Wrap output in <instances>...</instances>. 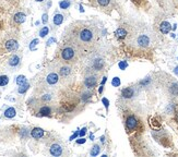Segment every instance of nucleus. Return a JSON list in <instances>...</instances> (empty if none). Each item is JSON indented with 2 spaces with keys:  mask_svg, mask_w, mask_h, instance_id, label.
<instances>
[{
  "mask_svg": "<svg viewBox=\"0 0 178 157\" xmlns=\"http://www.w3.org/2000/svg\"><path fill=\"white\" fill-rule=\"evenodd\" d=\"M97 37V30L93 25L84 23V22H76L72 23L66 31L65 41L73 44L82 52L83 49L93 46Z\"/></svg>",
  "mask_w": 178,
  "mask_h": 157,
  "instance_id": "obj_1",
  "label": "nucleus"
},
{
  "mask_svg": "<svg viewBox=\"0 0 178 157\" xmlns=\"http://www.w3.org/2000/svg\"><path fill=\"white\" fill-rule=\"evenodd\" d=\"M80 54H81V52L77 46H74L71 43L65 42L58 50V58L61 62L70 65V63L77 61Z\"/></svg>",
  "mask_w": 178,
  "mask_h": 157,
  "instance_id": "obj_2",
  "label": "nucleus"
},
{
  "mask_svg": "<svg viewBox=\"0 0 178 157\" xmlns=\"http://www.w3.org/2000/svg\"><path fill=\"white\" fill-rule=\"evenodd\" d=\"M88 65L91 71H102L106 65L105 57L102 56L101 54H97V52H92L89 56Z\"/></svg>",
  "mask_w": 178,
  "mask_h": 157,
  "instance_id": "obj_3",
  "label": "nucleus"
},
{
  "mask_svg": "<svg viewBox=\"0 0 178 157\" xmlns=\"http://www.w3.org/2000/svg\"><path fill=\"white\" fill-rule=\"evenodd\" d=\"M132 43L139 48H146L151 45V37L148 34L142 33V34H139V35L136 36Z\"/></svg>",
  "mask_w": 178,
  "mask_h": 157,
  "instance_id": "obj_4",
  "label": "nucleus"
},
{
  "mask_svg": "<svg viewBox=\"0 0 178 157\" xmlns=\"http://www.w3.org/2000/svg\"><path fill=\"white\" fill-rule=\"evenodd\" d=\"M97 81H99V76L94 71H91L90 73L86 74L84 78V85L86 89H91L97 85Z\"/></svg>",
  "mask_w": 178,
  "mask_h": 157,
  "instance_id": "obj_5",
  "label": "nucleus"
},
{
  "mask_svg": "<svg viewBox=\"0 0 178 157\" xmlns=\"http://www.w3.org/2000/svg\"><path fill=\"white\" fill-rule=\"evenodd\" d=\"M3 46H5V49H6L7 52H14L19 49V42L15 38H8V39L5 41Z\"/></svg>",
  "mask_w": 178,
  "mask_h": 157,
  "instance_id": "obj_6",
  "label": "nucleus"
},
{
  "mask_svg": "<svg viewBox=\"0 0 178 157\" xmlns=\"http://www.w3.org/2000/svg\"><path fill=\"white\" fill-rule=\"evenodd\" d=\"M139 122H138V119L134 116H128L126 119V128L127 130L129 131H133L134 129H137Z\"/></svg>",
  "mask_w": 178,
  "mask_h": 157,
  "instance_id": "obj_7",
  "label": "nucleus"
},
{
  "mask_svg": "<svg viewBox=\"0 0 178 157\" xmlns=\"http://www.w3.org/2000/svg\"><path fill=\"white\" fill-rule=\"evenodd\" d=\"M8 67L11 69H17L21 65V58L19 55H12L11 57L8 59Z\"/></svg>",
  "mask_w": 178,
  "mask_h": 157,
  "instance_id": "obj_8",
  "label": "nucleus"
},
{
  "mask_svg": "<svg viewBox=\"0 0 178 157\" xmlns=\"http://www.w3.org/2000/svg\"><path fill=\"white\" fill-rule=\"evenodd\" d=\"M58 73H59V76H62V78L69 76L72 73V69H71V67H70V65H68V63L61 65L60 67H59V69H58Z\"/></svg>",
  "mask_w": 178,
  "mask_h": 157,
  "instance_id": "obj_9",
  "label": "nucleus"
},
{
  "mask_svg": "<svg viewBox=\"0 0 178 157\" xmlns=\"http://www.w3.org/2000/svg\"><path fill=\"white\" fill-rule=\"evenodd\" d=\"M49 153L52 155V156H61L62 153H63V149H62V146H61L60 144L55 143L50 146Z\"/></svg>",
  "mask_w": 178,
  "mask_h": 157,
  "instance_id": "obj_10",
  "label": "nucleus"
},
{
  "mask_svg": "<svg viewBox=\"0 0 178 157\" xmlns=\"http://www.w3.org/2000/svg\"><path fill=\"white\" fill-rule=\"evenodd\" d=\"M45 80H46V83L48 85H55L59 81V74L56 73V72H50V73L47 74Z\"/></svg>",
  "mask_w": 178,
  "mask_h": 157,
  "instance_id": "obj_11",
  "label": "nucleus"
},
{
  "mask_svg": "<svg viewBox=\"0 0 178 157\" xmlns=\"http://www.w3.org/2000/svg\"><path fill=\"white\" fill-rule=\"evenodd\" d=\"M37 116L39 117H50L52 116V108H50L49 106L44 105L39 107V110H37Z\"/></svg>",
  "mask_w": 178,
  "mask_h": 157,
  "instance_id": "obj_12",
  "label": "nucleus"
},
{
  "mask_svg": "<svg viewBox=\"0 0 178 157\" xmlns=\"http://www.w3.org/2000/svg\"><path fill=\"white\" fill-rule=\"evenodd\" d=\"M25 20H26V15H25L23 12H18L13 15V22L15 23L17 25H20L24 23Z\"/></svg>",
  "mask_w": 178,
  "mask_h": 157,
  "instance_id": "obj_13",
  "label": "nucleus"
},
{
  "mask_svg": "<svg viewBox=\"0 0 178 157\" xmlns=\"http://www.w3.org/2000/svg\"><path fill=\"white\" fill-rule=\"evenodd\" d=\"M121 96L126 99H130L134 96V89L132 87H125L121 91Z\"/></svg>",
  "mask_w": 178,
  "mask_h": 157,
  "instance_id": "obj_14",
  "label": "nucleus"
},
{
  "mask_svg": "<svg viewBox=\"0 0 178 157\" xmlns=\"http://www.w3.org/2000/svg\"><path fill=\"white\" fill-rule=\"evenodd\" d=\"M172 30V25H170V22L167 21H163L160 24V31H161L162 34H168Z\"/></svg>",
  "mask_w": 178,
  "mask_h": 157,
  "instance_id": "obj_15",
  "label": "nucleus"
},
{
  "mask_svg": "<svg viewBox=\"0 0 178 157\" xmlns=\"http://www.w3.org/2000/svg\"><path fill=\"white\" fill-rule=\"evenodd\" d=\"M31 135H32V138L39 140V139L43 138V135H44V130L41 129V128H34L33 130L31 131Z\"/></svg>",
  "mask_w": 178,
  "mask_h": 157,
  "instance_id": "obj_16",
  "label": "nucleus"
},
{
  "mask_svg": "<svg viewBox=\"0 0 178 157\" xmlns=\"http://www.w3.org/2000/svg\"><path fill=\"white\" fill-rule=\"evenodd\" d=\"M115 35L117 38H119V39H123V38H126L127 35H128V32H127L126 28H123V27H119V28H117L115 32Z\"/></svg>",
  "mask_w": 178,
  "mask_h": 157,
  "instance_id": "obj_17",
  "label": "nucleus"
},
{
  "mask_svg": "<svg viewBox=\"0 0 178 157\" xmlns=\"http://www.w3.org/2000/svg\"><path fill=\"white\" fill-rule=\"evenodd\" d=\"M93 1V0H92ZM95 1V5H99V8H103V9H107L109 8L110 2H112V0H94Z\"/></svg>",
  "mask_w": 178,
  "mask_h": 157,
  "instance_id": "obj_18",
  "label": "nucleus"
},
{
  "mask_svg": "<svg viewBox=\"0 0 178 157\" xmlns=\"http://www.w3.org/2000/svg\"><path fill=\"white\" fill-rule=\"evenodd\" d=\"M15 115H17V111H15V109H14L13 107H9V108H7L6 110H5V117L8 118V119L14 118Z\"/></svg>",
  "mask_w": 178,
  "mask_h": 157,
  "instance_id": "obj_19",
  "label": "nucleus"
},
{
  "mask_svg": "<svg viewBox=\"0 0 178 157\" xmlns=\"http://www.w3.org/2000/svg\"><path fill=\"white\" fill-rule=\"evenodd\" d=\"M52 22H54V24L56 26H59V25L62 24L63 22V15L61 13H56L54 15V19H52Z\"/></svg>",
  "mask_w": 178,
  "mask_h": 157,
  "instance_id": "obj_20",
  "label": "nucleus"
},
{
  "mask_svg": "<svg viewBox=\"0 0 178 157\" xmlns=\"http://www.w3.org/2000/svg\"><path fill=\"white\" fill-rule=\"evenodd\" d=\"M168 89L173 96H178V83H173Z\"/></svg>",
  "mask_w": 178,
  "mask_h": 157,
  "instance_id": "obj_21",
  "label": "nucleus"
},
{
  "mask_svg": "<svg viewBox=\"0 0 178 157\" xmlns=\"http://www.w3.org/2000/svg\"><path fill=\"white\" fill-rule=\"evenodd\" d=\"M99 152H101V146H99V144H95V145H93V147H92V149H91V156H97V155L99 154Z\"/></svg>",
  "mask_w": 178,
  "mask_h": 157,
  "instance_id": "obj_22",
  "label": "nucleus"
},
{
  "mask_svg": "<svg viewBox=\"0 0 178 157\" xmlns=\"http://www.w3.org/2000/svg\"><path fill=\"white\" fill-rule=\"evenodd\" d=\"M70 5H71V1L70 0H61L60 2H59V7H60V9H63V10L69 9Z\"/></svg>",
  "mask_w": 178,
  "mask_h": 157,
  "instance_id": "obj_23",
  "label": "nucleus"
},
{
  "mask_svg": "<svg viewBox=\"0 0 178 157\" xmlns=\"http://www.w3.org/2000/svg\"><path fill=\"white\" fill-rule=\"evenodd\" d=\"M29 87H30V84H28V83L23 84V85H20L19 89H18V93H19V94H24V93L29 89Z\"/></svg>",
  "mask_w": 178,
  "mask_h": 157,
  "instance_id": "obj_24",
  "label": "nucleus"
},
{
  "mask_svg": "<svg viewBox=\"0 0 178 157\" xmlns=\"http://www.w3.org/2000/svg\"><path fill=\"white\" fill-rule=\"evenodd\" d=\"M9 83V78L7 75H0V86H6Z\"/></svg>",
  "mask_w": 178,
  "mask_h": 157,
  "instance_id": "obj_25",
  "label": "nucleus"
},
{
  "mask_svg": "<svg viewBox=\"0 0 178 157\" xmlns=\"http://www.w3.org/2000/svg\"><path fill=\"white\" fill-rule=\"evenodd\" d=\"M52 98V94H49V93H47V94H44L43 96H41V100L42 102H44V103H48V102H50Z\"/></svg>",
  "mask_w": 178,
  "mask_h": 157,
  "instance_id": "obj_26",
  "label": "nucleus"
},
{
  "mask_svg": "<svg viewBox=\"0 0 178 157\" xmlns=\"http://www.w3.org/2000/svg\"><path fill=\"white\" fill-rule=\"evenodd\" d=\"M48 33H49V27L44 26L43 28H41V31H39V36H41V37H45L46 35H48Z\"/></svg>",
  "mask_w": 178,
  "mask_h": 157,
  "instance_id": "obj_27",
  "label": "nucleus"
},
{
  "mask_svg": "<svg viewBox=\"0 0 178 157\" xmlns=\"http://www.w3.org/2000/svg\"><path fill=\"white\" fill-rule=\"evenodd\" d=\"M17 83L18 85H23V84L26 83V78L24 75H19L17 78Z\"/></svg>",
  "mask_w": 178,
  "mask_h": 157,
  "instance_id": "obj_28",
  "label": "nucleus"
},
{
  "mask_svg": "<svg viewBox=\"0 0 178 157\" xmlns=\"http://www.w3.org/2000/svg\"><path fill=\"white\" fill-rule=\"evenodd\" d=\"M112 84H113V86H119V85H120V78H113Z\"/></svg>",
  "mask_w": 178,
  "mask_h": 157,
  "instance_id": "obj_29",
  "label": "nucleus"
},
{
  "mask_svg": "<svg viewBox=\"0 0 178 157\" xmlns=\"http://www.w3.org/2000/svg\"><path fill=\"white\" fill-rule=\"evenodd\" d=\"M92 96V93H90V92H85V93H83V95H82V99L83 100H86V99H89V98Z\"/></svg>",
  "mask_w": 178,
  "mask_h": 157,
  "instance_id": "obj_30",
  "label": "nucleus"
},
{
  "mask_svg": "<svg viewBox=\"0 0 178 157\" xmlns=\"http://www.w3.org/2000/svg\"><path fill=\"white\" fill-rule=\"evenodd\" d=\"M118 65H119V68H120L121 70H125V69H126L127 67H128V63H127L126 61H120Z\"/></svg>",
  "mask_w": 178,
  "mask_h": 157,
  "instance_id": "obj_31",
  "label": "nucleus"
},
{
  "mask_svg": "<svg viewBox=\"0 0 178 157\" xmlns=\"http://www.w3.org/2000/svg\"><path fill=\"white\" fill-rule=\"evenodd\" d=\"M37 43H39V39H34V41H32V43H31V45H30V49L34 50V47H35V45H37Z\"/></svg>",
  "mask_w": 178,
  "mask_h": 157,
  "instance_id": "obj_32",
  "label": "nucleus"
},
{
  "mask_svg": "<svg viewBox=\"0 0 178 157\" xmlns=\"http://www.w3.org/2000/svg\"><path fill=\"white\" fill-rule=\"evenodd\" d=\"M42 18H43V19H42V21H43V23H44V24H46L47 21H48V14H47V13H44V14H43V16H42Z\"/></svg>",
  "mask_w": 178,
  "mask_h": 157,
  "instance_id": "obj_33",
  "label": "nucleus"
},
{
  "mask_svg": "<svg viewBox=\"0 0 178 157\" xmlns=\"http://www.w3.org/2000/svg\"><path fill=\"white\" fill-rule=\"evenodd\" d=\"M102 100H103V103H104V105H105V108L108 109V104H109L108 103V100H107L106 98H103Z\"/></svg>",
  "mask_w": 178,
  "mask_h": 157,
  "instance_id": "obj_34",
  "label": "nucleus"
},
{
  "mask_svg": "<svg viewBox=\"0 0 178 157\" xmlns=\"http://www.w3.org/2000/svg\"><path fill=\"white\" fill-rule=\"evenodd\" d=\"M85 133H86V128H83L82 130H81V132H80V135L83 136V135L85 134Z\"/></svg>",
  "mask_w": 178,
  "mask_h": 157,
  "instance_id": "obj_35",
  "label": "nucleus"
},
{
  "mask_svg": "<svg viewBox=\"0 0 178 157\" xmlns=\"http://www.w3.org/2000/svg\"><path fill=\"white\" fill-rule=\"evenodd\" d=\"M77 143L79 144H82V143H85V139H80V140H78Z\"/></svg>",
  "mask_w": 178,
  "mask_h": 157,
  "instance_id": "obj_36",
  "label": "nucleus"
},
{
  "mask_svg": "<svg viewBox=\"0 0 178 157\" xmlns=\"http://www.w3.org/2000/svg\"><path fill=\"white\" fill-rule=\"evenodd\" d=\"M175 119H176V121L178 122V110L176 111V116H175Z\"/></svg>",
  "mask_w": 178,
  "mask_h": 157,
  "instance_id": "obj_37",
  "label": "nucleus"
},
{
  "mask_svg": "<svg viewBox=\"0 0 178 157\" xmlns=\"http://www.w3.org/2000/svg\"><path fill=\"white\" fill-rule=\"evenodd\" d=\"M174 72H175L176 74H178V67H176L175 70H174Z\"/></svg>",
  "mask_w": 178,
  "mask_h": 157,
  "instance_id": "obj_38",
  "label": "nucleus"
},
{
  "mask_svg": "<svg viewBox=\"0 0 178 157\" xmlns=\"http://www.w3.org/2000/svg\"><path fill=\"white\" fill-rule=\"evenodd\" d=\"M35 1H37V2H43L44 0H35Z\"/></svg>",
  "mask_w": 178,
  "mask_h": 157,
  "instance_id": "obj_39",
  "label": "nucleus"
},
{
  "mask_svg": "<svg viewBox=\"0 0 178 157\" xmlns=\"http://www.w3.org/2000/svg\"><path fill=\"white\" fill-rule=\"evenodd\" d=\"M0 28H1V26H0Z\"/></svg>",
  "mask_w": 178,
  "mask_h": 157,
  "instance_id": "obj_40",
  "label": "nucleus"
}]
</instances>
